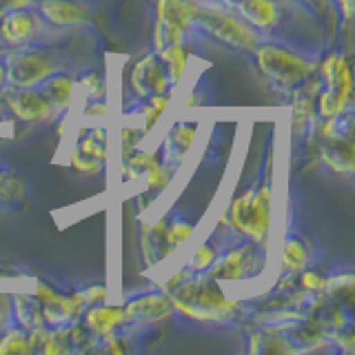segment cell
Here are the masks:
<instances>
[{"instance_id":"5","label":"cell","mask_w":355,"mask_h":355,"mask_svg":"<svg viewBox=\"0 0 355 355\" xmlns=\"http://www.w3.org/2000/svg\"><path fill=\"white\" fill-rule=\"evenodd\" d=\"M327 83V89L318 98V111L322 118H340L351 100V64L340 53H329L318 64Z\"/></svg>"},{"instance_id":"14","label":"cell","mask_w":355,"mask_h":355,"mask_svg":"<svg viewBox=\"0 0 355 355\" xmlns=\"http://www.w3.org/2000/svg\"><path fill=\"white\" fill-rule=\"evenodd\" d=\"M40 16L55 27H76L94 20V11L78 0H42Z\"/></svg>"},{"instance_id":"16","label":"cell","mask_w":355,"mask_h":355,"mask_svg":"<svg viewBox=\"0 0 355 355\" xmlns=\"http://www.w3.org/2000/svg\"><path fill=\"white\" fill-rule=\"evenodd\" d=\"M85 327L94 333L96 338H109L111 333H116V329L127 324L125 318V306L118 304H92L85 311Z\"/></svg>"},{"instance_id":"7","label":"cell","mask_w":355,"mask_h":355,"mask_svg":"<svg viewBox=\"0 0 355 355\" xmlns=\"http://www.w3.org/2000/svg\"><path fill=\"white\" fill-rule=\"evenodd\" d=\"M193 25V0H158L153 22V49L182 42L184 31Z\"/></svg>"},{"instance_id":"11","label":"cell","mask_w":355,"mask_h":355,"mask_svg":"<svg viewBox=\"0 0 355 355\" xmlns=\"http://www.w3.org/2000/svg\"><path fill=\"white\" fill-rule=\"evenodd\" d=\"M42 31L40 16H36L29 9L5 11L0 20V38L11 47H25Z\"/></svg>"},{"instance_id":"24","label":"cell","mask_w":355,"mask_h":355,"mask_svg":"<svg viewBox=\"0 0 355 355\" xmlns=\"http://www.w3.org/2000/svg\"><path fill=\"white\" fill-rule=\"evenodd\" d=\"M282 269L288 273H300L306 266V247L300 238H288L280 251Z\"/></svg>"},{"instance_id":"15","label":"cell","mask_w":355,"mask_h":355,"mask_svg":"<svg viewBox=\"0 0 355 355\" xmlns=\"http://www.w3.org/2000/svg\"><path fill=\"white\" fill-rule=\"evenodd\" d=\"M322 162H324L329 169L342 175H351L355 169V144L351 136H342V133H331L324 136V144L320 149Z\"/></svg>"},{"instance_id":"29","label":"cell","mask_w":355,"mask_h":355,"mask_svg":"<svg viewBox=\"0 0 355 355\" xmlns=\"http://www.w3.org/2000/svg\"><path fill=\"white\" fill-rule=\"evenodd\" d=\"M22 196H25V182H22V178L0 171V198L5 202H16Z\"/></svg>"},{"instance_id":"23","label":"cell","mask_w":355,"mask_h":355,"mask_svg":"<svg viewBox=\"0 0 355 355\" xmlns=\"http://www.w3.org/2000/svg\"><path fill=\"white\" fill-rule=\"evenodd\" d=\"M288 338L280 336V329H271L251 336V353H295Z\"/></svg>"},{"instance_id":"1","label":"cell","mask_w":355,"mask_h":355,"mask_svg":"<svg viewBox=\"0 0 355 355\" xmlns=\"http://www.w3.org/2000/svg\"><path fill=\"white\" fill-rule=\"evenodd\" d=\"M166 293H169V302L173 311L182 313L189 320L225 322L236 318V313L240 311V302L229 300L225 291H222L220 282L209 275H189L182 284H178Z\"/></svg>"},{"instance_id":"6","label":"cell","mask_w":355,"mask_h":355,"mask_svg":"<svg viewBox=\"0 0 355 355\" xmlns=\"http://www.w3.org/2000/svg\"><path fill=\"white\" fill-rule=\"evenodd\" d=\"M5 83L14 89H33L42 85L49 76L58 71L55 60L49 51L18 47L16 51H9L5 55Z\"/></svg>"},{"instance_id":"20","label":"cell","mask_w":355,"mask_h":355,"mask_svg":"<svg viewBox=\"0 0 355 355\" xmlns=\"http://www.w3.org/2000/svg\"><path fill=\"white\" fill-rule=\"evenodd\" d=\"M158 53V58L162 60L166 76H169V83L178 85L182 80L184 69H187V60H189V51L182 42H171V44H164V47Z\"/></svg>"},{"instance_id":"36","label":"cell","mask_w":355,"mask_h":355,"mask_svg":"<svg viewBox=\"0 0 355 355\" xmlns=\"http://www.w3.org/2000/svg\"><path fill=\"white\" fill-rule=\"evenodd\" d=\"M9 295L5 293H0V333H3L9 324V320H11V302H9Z\"/></svg>"},{"instance_id":"40","label":"cell","mask_w":355,"mask_h":355,"mask_svg":"<svg viewBox=\"0 0 355 355\" xmlns=\"http://www.w3.org/2000/svg\"><path fill=\"white\" fill-rule=\"evenodd\" d=\"M5 85V64H3V60H0V87Z\"/></svg>"},{"instance_id":"27","label":"cell","mask_w":355,"mask_h":355,"mask_svg":"<svg viewBox=\"0 0 355 355\" xmlns=\"http://www.w3.org/2000/svg\"><path fill=\"white\" fill-rule=\"evenodd\" d=\"M144 100H147V105L140 109V114L144 118V131H149L155 127V122L160 120V116L166 111V107H169V96L160 94V96H149Z\"/></svg>"},{"instance_id":"2","label":"cell","mask_w":355,"mask_h":355,"mask_svg":"<svg viewBox=\"0 0 355 355\" xmlns=\"http://www.w3.org/2000/svg\"><path fill=\"white\" fill-rule=\"evenodd\" d=\"M258 69L284 89H293L304 85L318 71V62H311L302 55L293 53L291 49L280 47V44H258L253 49Z\"/></svg>"},{"instance_id":"3","label":"cell","mask_w":355,"mask_h":355,"mask_svg":"<svg viewBox=\"0 0 355 355\" xmlns=\"http://www.w3.org/2000/svg\"><path fill=\"white\" fill-rule=\"evenodd\" d=\"M271 200L269 184L236 196L229 207V225L251 242H264L271 229Z\"/></svg>"},{"instance_id":"41","label":"cell","mask_w":355,"mask_h":355,"mask_svg":"<svg viewBox=\"0 0 355 355\" xmlns=\"http://www.w3.org/2000/svg\"><path fill=\"white\" fill-rule=\"evenodd\" d=\"M229 3H238V0H229Z\"/></svg>"},{"instance_id":"37","label":"cell","mask_w":355,"mask_h":355,"mask_svg":"<svg viewBox=\"0 0 355 355\" xmlns=\"http://www.w3.org/2000/svg\"><path fill=\"white\" fill-rule=\"evenodd\" d=\"M31 0H0V9L3 11H18V9H29Z\"/></svg>"},{"instance_id":"18","label":"cell","mask_w":355,"mask_h":355,"mask_svg":"<svg viewBox=\"0 0 355 355\" xmlns=\"http://www.w3.org/2000/svg\"><path fill=\"white\" fill-rule=\"evenodd\" d=\"M238 14L255 31H271L277 25L275 0H238Z\"/></svg>"},{"instance_id":"33","label":"cell","mask_w":355,"mask_h":355,"mask_svg":"<svg viewBox=\"0 0 355 355\" xmlns=\"http://www.w3.org/2000/svg\"><path fill=\"white\" fill-rule=\"evenodd\" d=\"M80 85L85 87V92L89 94V98H94V100H100L105 96V80H103V76H100L98 71H92V73H87Z\"/></svg>"},{"instance_id":"34","label":"cell","mask_w":355,"mask_h":355,"mask_svg":"<svg viewBox=\"0 0 355 355\" xmlns=\"http://www.w3.org/2000/svg\"><path fill=\"white\" fill-rule=\"evenodd\" d=\"M142 136V131L140 129H133V127H127V129H122L120 133V142H122V160L127 158V155L136 149V144Z\"/></svg>"},{"instance_id":"25","label":"cell","mask_w":355,"mask_h":355,"mask_svg":"<svg viewBox=\"0 0 355 355\" xmlns=\"http://www.w3.org/2000/svg\"><path fill=\"white\" fill-rule=\"evenodd\" d=\"M5 353H18V355L31 353L27 344V331L22 327L5 329L0 333V355H5Z\"/></svg>"},{"instance_id":"31","label":"cell","mask_w":355,"mask_h":355,"mask_svg":"<svg viewBox=\"0 0 355 355\" xmlns=\"http://www.w3.org/2000/svg\"><path fill=\"white\" fill-rule=\"evenodd\" d=\"M216 262V249L211 247V244H202L200 249H196V253L191 255V260H189V273H205L211 264Z\"/></svg>"},{"instance_id":"21","label":"cell","mask_w":355,"mask_h":355,"mask_svg":"<svg viewBox=\"0 0 355 355\" xmlns=\"http://www.w3.org/2000/svg\"><path fill=\"white\" fill-rule=\"evenodd\" d=\"M198 133V125L196 122H182V125H175L169 140H166V151H169V158L173 164L182 162V158L187 155V151L191 149V142Z\"/></svg>"},{"instance_id":"39","label":"cell","mask_w":355,"mask_h":355,"mask_svg":"<svg viewBox=\"0 0 355 355\" xmlns=\"http://www.w3.org/2000/svg\"><path fill=\"white\" fill-rule=\"evenodd\" d=\"M189 275H191V273H189L187 269H184V271H180V273H175V275L171 277V280L164 284V291H171V288H175L178 284H182V282L187 280Z\"/></svg>"},{"instance_id":"19","label":"cell","mask_w":355,"mask_h":355,"mask_svg":"<svg viewBox=\"0 0 355 355\" xmlns=\"http://www.w3.org/2000/svg\"><path fill=\"white\" fill-rule=\"evenodd\" d=\"M76 92V80L64 73L55 71L42 83V94L49 100V105L53 111H67L71 105V98Z\"/></svg>"},{"instance_id":"30","label":"cell","mask_w":355,"mask_h":355,"mask_svg":"<svg viewBox=\"0 0 355 355\" xmlns=\"http://www.w3.org/2000/svg\"><path fill=\"white\" fill-rule=\"evenodd\" d=\"M173 171H175V164H164V162H158L153 166V169L147 171V184L151 191H162V189L171 182L173 178Z\"/></svg>"},{"instance_id":"38","label":"cell","mask_w":355,"mask_h":355,"mask_svg":"<svg viewBox=\"0 0 355 355\" xmlns=\"http://www.w3.org/2000/svg\"><path fill=\"white\" fill-rule=\"evenodd\" d=\"M107 111H109V107L105 103H94L85 109V116H107Z\"/></svg>"},{"instance_id":"12","label":"cell","mask_w":355,"mask_h":355,"mask_svg":"<svg viewBox=\"0 0 355 355\" xmlns=\"http://www.w3.org/2000/svg\"><path fill=\"white\" fill-rule=\"evenodd\" d=\"M105 158H107V133L105 129H94L85 138L78 140L71 153V166L80 173L96 175L103 169Z\"/></svg>"},{"instance_id":"28","label":"cell","mask_w":355,"mask_h":355,"mask_svg":"<svg viewBox=\"0 0 355 355\" xmlns=\"http://www.w3.org/2000/svg\"><path fill=\"white\" fill-rule=\"evenodd\" d=\"M191 233H193L191 222H187V220H171V222H166L164 240H166V247H169V251H173L175 247L184 244L189 238H191Z\"/></svg>"},{"instance_id":"8","label":"cell","mask_w":355,"mask_h":355,"mask_svg":"<svg viewBox=\"0 0 355 355\" xmlns=\"http://www.w3.org/2000/svg\"><path fill=\"white\" fill-rule=\"evenodd\" d=\"M33 297L40 302V313H42L44 324L51 329L71 324V322H76L85 313V302L80 293L64 295V293L53 291L49 284H38Z\"/></svg>"},{"instance_id":"10","label":"cell","mask_w":355,"mask_h":355,"mask_svg":"<svg viewBox=\"0 0 355 355\" xmlns=\"http://www.w3.org/2000/svg\"><path fill=\"white\" fill-rule=\"evenodd\" d=\"M7 109L11 116L20 122H42L55 118V111L51 109L49 100L42 92L36 89H14L9 87L7 92Z\"/></svg>"},{"instance_id":"4","label":"cell","mask_w":355,"mask_h":355,"mask_svg":"<svg viewBox=\"0 0 355 355\" xmlns=\"http://www.w3.org/2000/svg\"><path fill=\"white\" fill-rule=\"evenodd\" d=\"M193 22L200 25L211 36L220 42L231 44V47L253 51L260 44L258 31L249 27L240 16H236L229 9H222L218 5H196L193 3Z\"/></svg>"},{"instance_id":"26","label":"cell","mask_w":355,"mask_h":355,"mask_svg":"<svg viewBox=\"0 0 355 355\" xmlns=\"http://www.w3.org/2000/svg\"><path fill=\"white\" fill-rule=\"evenodd\" d=\"M158 162H160L158 155L133 149L125 158V171H127L129 178H136V175H142V173H147L149 169H153V166L158 164Z\"/></svg>"},{"instance_id":"13","label":"cell","mask_w":355,"mask_h":355,"mask_svg":"<svg viewBox=\"0 0 355 355\" xmlns=\"http://www.w3.org/2000/svg\"><path fill=\"white\" fill-rule=\"evenodd\" d=\"M173 306L169 302V293H144L133 297L125 306L127 322H138V324H155V322L169 320Z\"/></svg>"},{"instance_id":"35","label":"cell","mask_w":355,"mask_h":355,"mask_svg":"<svg viewBox=\"0 0 355 355\" xmlns=\"http://www.w3.org/2000/svg\"><path fill=\"white\" fill-rule=\"evenodd\" d=\"M78 293H80L85 306H92V304L105 302V300H107V286L94 284V286H89V288H85V291H78Z\"/></svg>"},{"instance_id":"17","label":"cell","mask_w":355,"mask_h":355,"mask_svg":"<svg viewBox=\"0 0 355 355\" xmlns=\"http://www.w3.org/2000/svg\"><path fill=\"white\" fill-rule=\"evenodd\" d=\"M251 264H253V247L247 244V247H238L229 251L214 269H207V275L218 282H236L251 271Z\"/></svg>"},{"instance_id":"22","label":"cell","mask_w":355,"mask_h":355,"mask_svg":"<svg viewBox=\"0 0 355 355\" xmlns=\"http://www.w3.org/2000/svg\"><path fill=\"white\" fill-rule=\"evenodd\" d=\"M11 311L16 313V318L20 320V327L22 329H36V327H47L42 320L40 313V302L33 295H25V293H18L11 297Z\"/></svg>"},{"instance_id":"9","label":"cell","mask_w":355,"mask_h":355,"mask_svg":"<svg viewBox=\"0 0 355 355\" xmlns=\"http://www.w3.org/2000/svg\"><path fill=\"white\" fill-rule=\"evenodd\" d=\"M129 87L133 89V94L138 98H149V96H160L169 92V76L162 60L158 58V53H149L140 58L136 64L131 67L129 73Z\"/></svg>"},{"instance_id":"32","label":"cell","mask_w":355,"mask_h":355,"mask_svg":"<svg viewBox=\"0 0 355 355\" xmlns=\"http://www.w3.org/2000/svg\"><path fill=\"white\" fill-rule=\"evenodd\" d=\"M300 286H302V291H309V293H324L327 286H329V277L322 275L320 271H313V269H304L300 271Z\"/></svg>"}]
</instances>
